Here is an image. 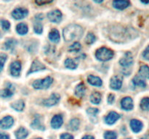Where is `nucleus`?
I'll list each match as a JSON object with an SVG mask.
<instances>
[{
  "label": "nucleus",
  "instance_id": "f257e3e1",
  "mask_svg": "<svg viewBox=\"0 0 149 139\" xmlns=\"http://www.w3.org/2000/svg\"><path fill=\"white\" fill-rule=\"evenodd\" d=\"M83 35V29L80 25L71 24L66 26L63 30V36L65 41L69 42L72 41L79 40Z\"/></svg>",
  "mask_w": 149,
  "mask_h": 139
},
{
  "label": "nucleus",
  "instance_id": "f03ea898",
  "mask_svg": "<svg viewBox=\"0 0 149 139\" xmlns=\"http://www.w3.org/2000/svg\"><path fill=\"white\" fill-rule=\"evenodd\" d=\"M95 56L97 59L100 61H109L112 59L113 56V52L111 49L106 47H102L96 52Z\"/></svg>",
  "mask_w": 149,
  "mask_h": 139
},
{
  "label": "nucleus",
  "instance_id": "7ed1b4c3",
  "mask_svg": "<svg viewBox=\"0 0 149 139\" xmlns=\"http://www.w3.org/2000/svg\"><path fill=\"white\" fill-rule=\"evenodd\" d=\"M52 81H53V79L51 77H47L44 79L35 81L32 85L35 89H46L50 86L51 84L52 83Z\"/></svg>",
  "mask_w": 149,
  "mask_h": 139
},
{
  "label": "nucleus",
  "instance_id": "20e7f679",
  "mask_svg": "<svg viewBox=\"0 0 149 139\" xmlns=\"http://www.w3.org/2000/svg\"><path fill=\"white\" fill-rule=\"evenodd\" d=\"M119 63L122 66L125 67L131 66L133 64V56H132L131 52H126L119 60Z\"/></svg>",
  "mask_w": 149,
  "mask_h": 139
},
{
  "label": "nucleus",
  "instance_id": "39448f33",
  "mask_svg": "<svg viewBox=\"0 0 149 139\" xmlns=\"http://www.w3.org/2000/svg\"><path fill=\"white\" fill-rule=\"evenodd\" d=\"M29 14V11L26 8L19 7V8L15 9L12 12V16L16 20H21L26 17Z\"/></svg>",
  "mask_w": 149,
  "mask_h": 139
},
{
  "label": "nucleus",
  "instance_id": "423d86ee",
  "mask_svg": "<svg viewBox=\"0 0 149 139\" xmlns=\"http://www.w3.org/2000/svg\"><path fill=\"white\" fill-rule=\"evenodd\" d=\"M47 17L51 22L53 23H60L62 20V13L60 10H55L49 12L47 14Z\"/></svg>",
  "mask_w": 149,
  "mask_h": 139
},
{
  "label": "nucleus",
  "instance_id": "0eeeda50",
  "mask_svg": "<svg viewBox=\"0 0 149 139\" xmlns=\"http://www.w3.org/2000/svg\"><path fill=\"white\" fill-rule=\"evenodd\" d=\"M60 95L58 94H52L49 98L45 99L43 101V104L47 107H52L58 104L60 101Z\"/></svg>",
  "mask_w": 149,
  "mask_h": 139
},
{
  "label": "nucleus",
  "instance_id": "6e6552de",
  "mask_svg": "<svg viewBox=\"0 0 149 139\" xmlns=\"http://www.w3.org/2000/svg\"><path fill=\"white\" fill-rule=\"evenodd\" d=\"M122 85V77L115 75L111 78L110 81V87L113 90L120 89Z\"/></svg>",
  "mask_w": 149,
  "mask_h": 139
},
{
  "label": "nucleus",
  "instance_id": "1a4fd4ad",
  "mask_svg": "<svg viewBox=\"0 0 149 139\" xmlns=\"http://www.w3.org/2000/svg\"><path fill=\"white\" fill-rule=\"evenodd\" d=\"M21 70V63L20 61H14L10 65V73L13 76H19Z\"/></svg>",
  "mask_w": 149,
  "mask_h": 139
},
{
  "label": "nucleus",
  "instance_id": "9d476101",
  "mask_svg": "<svg viewBox=\"0 0 149 139\" xmlns=\"http://www.w3.org/2000/svg\"><path fill=\"white\" fill-rule=\"evenodd\" d=\"M14 123V120L10 116H7L0 120V128L9 129L13 126Z\"/></svg>",
  "mask_w": 149,
  "mask_h": 139
},
{
  "label": "nucleus",
  "instance_id": "9b49d317",
  "mask_svg": "<svg viewBox=\"0 0 149 139\" xmlns=\"http://www.w3.org/2000/svg\"><path fill=\"white\" fill-rule=\"evenodd\" d=\"M121 106L123 109L130 111L133 109V101L130 97H125L121 101Z\"/></svg>",
  "mask_w": 149,
  "mask_h": 139
},
{
  "label": "nucleus",
  "instance_id": "f8f14e48",
  "mask_svg": "<svg viewBox=\"0 0 149 139\" xmlns=\"http://www.w3.org/2000/svg\"><path fill=\"white\" fill-rule=\"evenodd\" d=\"M45 69H46V67L42 62H40L38 60H34L33 62V63H32L30 70H29V72H28V75H30V74L35 72H37V71L43 70Z\"/></svg>",
  "mask_w": 149,
  "mask_h": 139
},
{
  "label": "nucleus",
  "instance_id": "ddd939ff",
  "mask_svg": "<svg viewBox=\"0 0 149 139\" xmlns=\"http://www.w3.org/2000/svg\"><path fill=\"white\" fill-rule=\"evenodd\" d=\"M121 117L119 114H117L115 111H111L109 114L105 118V122L109 125H113Z\"/></svg>",
  "mask_w": 149,
  "mask_h": 139
},
{
  "label": "nucleus",
  "instance_id": "4468645a",
  "mask_svg": "<svg viewBox=\"0 0 149 139\" xmlns=\"http://www.w3.org/2000/svg\"><path fill=\"white\" fill-rule=\"evenodd\" d=\"M63 117L61 114H58L52 117V120H51V126L54 129L60 128L63 125Z\"/></svg>",
  "mask_w": 149,
  "mask_h": 139
},
{
  "label": "nucleus",
  "instance_id": "2eb2a0df",
  "mask_svg": "<svg viewBox=\"0 0 149 139\" xmlns=\"http://www.w3.org/2000/svg\"><path fill=\"white\" fill-rule=\"evenodd\" d=\"M130 127L134 133H138L141 132L143 129V123L140 120L134 119L130 121Z\"/></svg>",
  "mask_w": 149,
  "mask_h": 139
},
{
  "label": "nucleus",
  "instance_id": "dca6fc26",
  "mask_svg": "<svg viewBox=\"0 0 149 139\" xmlns=\"http://www.w3.org/2000/svg\"><path fill=\"white\" fill-rule=\"evenodd\" d=\"M130 4L129 1H126V0H116V1H113V6L116 9L118 10H124L128 7Z\"/></svg>",
  "mask_w": 149,
  "mask_h": 139
},
{
  "label": "nucleus",
  "instance_id": "f3484780",
  "mask_svg": "<svg viewBox=\"0 0 149 139\" xmlns=\"http://www.w3.org/2000/svg\"><path fill=\"white\" fill-rule=\"evenodd\" d=\"M87 82L90 85H95V86H101L103 83L102 80L99 77L94 76V75H89L87 78Z\"/></svg>",
  "mask_w": 149,
  "mask_h": 139
},
{
  "label": "nucleus",
  "instance_id": "a211bd4d",
  "mask_svg": "<svg viewBox=\"0 0 149 139\" xmlns=\"http://www.w3.org/2000/svg\"><path fill=\"white\" fill-rule=\"evenodd\" d=\"M13 91H14V88L12 86V85H9L5 89L0 91V96L3 97V98L12 96L13 94Z\"/></svg>",
  "mask_w": 149,
  "mask_h": 139
},
{
  "label": "nucleus",
  "instance_id": "6ab92c4d",
  "mask_svg": "<svg viewBox=\"0 0 149 139\" xmlns=\"http://www.w3.org/2000/svg\"><path fill=\"white\" fill-rule=\"evenodd\" d=\"M86 91V87L84 85V84L83 83L79 84L75 88V94L77 96H78L79 98H81V97L84 96V94H85Z\"/></svg>",
  "mask_w": 149,
  "mask_h": 139
},
{
  "label": "nucleus",
  "instance_id": "aec40b11",
  "mask_svg": "<svg viewBox=\"0 0 149 139\" xmlns=\"http://www.w3.org/2000/svg\"><path fill=\"white\" fill-rule=\"evenodd\" d=\"M49 39L51 41L58 43L60 41V34L58 30H57L56 29H52L49 33Z\"/></svg>",
  "mask_w": 149,
  "mask_h": 139
},
{
  "label": "nucleus",
  "instance_id": "412c9836",
  "mask_svg": "<svg viewBox=\"0 0 149 139\" xmlns=\"http://www.w3.org/2000/svg\"><path fill=\"white\" fill-rule=\"evenodd\" d=\"M29 135V132L24 127H20L15 132V137L17 139H25Z\"/></svg>",
  "mask_w": 149,
  "mask_h": 139
},
{
  "label": "nucleus",
  "instance_id": "4be33fe9",
  "mask_svg": "<svg viewBox=\"0 0 149 139\" xmlns=\"http://www.w3.org/2000/svg\"><path fill=\"white\" fill-rule=\"evenodd\" d=\"M16 30H17V33L20 35H25L28 33L29 30V28L26 23H19L16 27Z\"/></svg>",
  "mask_w": 149,
  "mask_h": 139
},
{
  "label": "nucleus",
  "instance_id": "5701e85b",
  "mask_svg": "<svg viewBox=\"0 0 149 139\" xmlns=\"http://www.w3.org/2000/svg\"><path fill=\"white\" fill-rule=\"evenodd\" d=\"M132 83L135 86H139L141 87V88H145L146 86V83L145 81L141 76H135L132 80Z\"/></svg>",
  "mask_w": 149,
  "mask_h": 139
},
{
  "label": "nucleus",
  "instance_id": "b1692460",
  "mask_svg": "<svg viewBox=\"0 0 149 139\" xmlns=\"http://www.w3.org/2000/svg\"><path fill=\"white\" fill-rule=\"evenodd\" d=\"M139 74L142 78L149 79V67L147 65H142L140 67Z\"/></svg>",
  "mask_w": 149,
  "mask_h": 139
},
{
  "label": "nucleus",
  "instance_id": "393cba45",
  "mask_svg": "<svg viewBox=\"0 0 149 139\" xmlns=\"http://www.w3.org/2000/svg\"><path fill=\"white\" fill-rule=\"evenodd\" d=\"M101 101V95L98 92H94L90 96V101L94 104H99Z\"/></svg>",
  "mask_w": 149,
  "mask_h": 139
},
{
  "label": "nucleus",
  "instance_id": "a878e982",
  "mask_svg": "<svg viewBox=\"0 0 149 139\" xmlns=\"http://www.w3.org/2000/svg\"><path fill=\"white\" fill-rule=\"evenodd\" d=\"M11 107L12 108H13L15 110H16V111H20L24 109L25 104L24 102H23V101H22V100H18V101L13 103Z\"/></svg>",
  "mask_w": 149,
  "mask_h": 139
},
{
  "label": "nucleus",
  "instance_id": "bb28decb",
  "mask_svg": "<svg viewBox=\"0 0 149 139\" xmlns=\"http://www.w3.org/2000/svg\"><path fill=\"white\" fill-rule=\"evenodd\" d=\"M17 44V41L13 39H8V40L6 41V42L4 43V49L8 50V49H13L15 48V46Z\"/></svg>",
  "mask_w": 149,
  "mask_h": 139
},
{
  "label": "nucleus",
  "instance_id": "cd10ccee",
  "mask_svg": "<svg viewBox=\"0 0 149 139\" xmlns=\"http://www.w3.org/2000/svg\"><path fill=\"white\" fill-rule=\"evenodd\" d=\"M80 122L79 120L77 118H74L70 121L69 125H68V127L71 129V130H77L79 129V127Z\"/></svg>",
  "mask_w": 149,
  "mask_h": 139
},
{
  "label": "nucleus",
  "instance_id": "c85d7f7f",
  "mask_svg": "<svg viewBox=\"0 0 149 139\" xmlns=\"http://www.w3.org/2000/svg\"><path fill=\"white\" fill-rule=\"evenodd\" d=\"M31 126L32 127V128L37 129V130H45V127H44V126L42 125L40 120H39L38 117H36V118H35V120H33V122L31 123Z\"/></svg>",
  "mask_w": 149,
  "mask_h": 139
},
{
  "label": "nucleus",
  "instance_id": "c756f323",
  "mask_svg": "<svg viewBox=\"0 0 149 139\" xmlns=\"http://www.w3.org/2000/svg\"><path fill=\"white\" fill-rule=\"evenodd\" d=\"M65 65L67 68L71 70H74L77 67V64L74 62V59L69 58L65 61Z\"/></svg>",
  "mask_w": 149,
  "mask_h": 139
},
{
  "label": "nucleus",
  "instance_id": "7c9ffc66",
  "mask_svg": "<svg viewBox=\"0 0 149 139\" xmlns=\"http://www.w3.org/2000/svg\"><path fill=\"white\" fill-rule=\"evenodd\" d=\"M81 49V46L79 42H74L72 45L68 48V51L70 52H79Z\"/></svg>",
  "mask_w": 149,
  "mask_h": 139
},
{
  "label": "nucleus",
  "instance_id": "2f4dec72",
  "mask_svg": "<svg viewBox=\"0 0 149 139\" xmlns=\"http://www.w3.org/2000/svg\"><path fill=\"white\" fill-rule=\"evenodd\" d=\"M141 107L143 110L145 111H149V98L146 97L141 100Z\"/></svg>",
  "mask_w": 149,
  "mask_h": 139
},
{
  "label": "nucleus",
  "instance_id": "473e14b6",
  "mask_svg": "<svg viewBox=\"0 0 149 139\" xmlns=\"http://www.w3.org/2000/svg\"><path fill=\"white\" fill-rule=\"evenodd\" d=\"M95 41V36L93 33H89L85 38V42L87 44H92Z\"/></svg>",
  "mask_w": 149,
  "mask_h": 139
},
{
  "label": "nucleus",
  "instance_id": "72a5a7b5",
  "mask_svg": "<svg viewBox=\"0 0 149 139\" xmlns=\"http://www.w3.org/2000/svg\"><path fill=\"white\" fill-rule=\"evenodd\" d=\"M105 139H116L117 135L113 131H106L104 134Z\"/></svg>",
  "mask_w": 149,
  "mask_h": 139
},
{
  "label": "nucleus",
  "instance_id": "f704fd0d",
  "mask_svg": "<svg viewBox=\"0 0 149 139\" xmlns=\"http://www.w3.org/2000/svg\"><path fill=\"white\" fill-rule=\"evenodd\" d=\"M6 60H7V55L4 54H0V72L2 71Z\"/></svg>",
  "mask_w": 149,
  "mask_h": 139
},
{
  "label": "nucleus",
  "instance_id": "c9c22d12",
  "mask_svg": "<svg viewBox=\"0 0 149 139\" xmlns=\"http://www.w3.org/2000/svg\"><path fill=\"white\" fill-rule=\"evenodd\" d=\"M33 30H34L35 33H37V34H41L42 33V30H43L42 24L39 23H35L34 26H33Z\"/></svg>",
  "mask_w": 149,
  "mask_h": 139
},
{
  "label": "nucleus",
  "instance_id": "e433bc0d",
  "mask_svg": "<svg viewBox=\"0 0 149 139\" xmlns=\"http://www.w3.org/2000/svg\"><path fill=\"white\" fill-rule=\"evenodd\" d=\"M0 24L4 30H8L10 28V23L7 20H0Z\"/></svg>",
  "mask_w": 149,
  "mask_h": 139
},
{
  "label": "nucleus",
  "instance_id": "4c0bfd02",
  "mask_svg": "<svg viewBox=\"0 0 149 139\" xmlns=\"http://www.w3.org/2000/svg\"><path fill=\"white\" fill-rule=\"evenodd\" d=\"M87 112L90 115L95 116L99 112V110L96 108H88L87 110Z\"/></svg>",
  "mask_w": 149,
  "mask_h": 139
},
{
  "label": "nucleus",
  "instance_id": "58836bf2",
  "mask_svg": "<svg viewBox=\"0 0 149 139\" xmlns=\"http://www.w3.org/2000/svg\"><path fill=\"white\" fill-rule=\"evenodd\" d=\"M143 56L145 59L149 60V46H147V48L145 49L143 53Z\"/></svg>",
  "mask_w": 149,
  "mask_h": 139
},
{
  "label": "nucleus",
  "instance_id": "ea45409f",
  "mask_svg": "<svg viewBox=\"0 0 149 139\" xmlns=\"http://www.w3.org/2000/svg\"><path fill=\"white\" fill-rule=\"evenodd\" d=\"M61 139H74V137L68 133H63L61 136Z\"/></svg>",
  "mask_w": 149,
  "mask_h": 139
},
{
  "label": "nucleus",
  "instance_id": "a19ab883",
  "mask_svg": "<svg viewBox=\"0 0 149 139\" xmlns=\"http://www.w3.org/2000/svg\"><path fill=\"white\" fill-rule=\"evenodd\" d=\"M114 100H115L114 95H113V94H109V97H108V102H109L110 104H113Z\"/></svg>",
  "mask_w": 149,
  "mask_h": 139
},
{
  "label": "nucleus",
  "instance_id": "79ce46f5",
  "mask_svg": "<svg viewBox=\"0 0 149 139\" xmlns=\"http://www.w3.org/2000/svg\"><path fill=\"white\" fill-rule=\"evenodd\" d=\"M0 139H10V137L5 133H0Z\"/></svg>",
  "mask_w": 149,
  "mask_h": 139
},
{
  "label": "nucleus",
  "instance_id": "37998d69",
  "mask_svg": "<svg viewBox=\"0 0 149 139\" xmlns=\"http://www.w3.org/2000/svg\"><path fill=\"white\" fill-rule=\"evenodd\" d=\"M52 2V1H36V3L39 5H42V4H47V3H50Z\"/></svg>",
  "mask_w": 149,
  "mask_h": 139
},
{
  "label": "nucleus",
  "instance_id": "c03bdc74",
  "mask_svg": "<svg viewBox=\"0 0 149 139\" xmlns=\"http://www.w3.org/2000/svg\"><path fill=\"white\" fill-rule=\"evenodd\" d=\"M82 139H95V138L93 136H90V135H87V136H84V137L82 138Z\"/></svg>",
  "mask_w": 149,
  "mask_h": 139
},
{
  "label": "nucleus",
  "instance_id": "a18cd8bd",
  "mask_svg": "<svg viewBox=\"0 0 149 139\" xmlns=\"http://www.w3.org/2000/svg\"><path fill=\"white\" fill-rule=\"evenodd\" d=\"M141 139H149V134L145 135V136H143Z\"/></svg>",
  "mask_w": 149,
  "mask_h": 139
},
{
  "label": "nucleus",
  "instance_id": "49530a36",
  "mask_svg": "<svg viewBox=\"0 0 149 139\" xmlns=\"http://www.w3.org/2000/svg\"><path fill=\"white\" fill-rule=\"evenodd\" d=\"M141 2H142V3H143V4H148V3H149V1H141Z\"/></svg>",
  "mask_w": 149,
  "mask_h": 139
},
{
  "label": "nucleus",
  "instance_id": "de8ad7c7",
  "mask_svg": "<svg viewBox=\"0 0 149 139\" xmlns=\"http://www.w3.org/2000/svg\"><path fill=\"white\" fill-rule=\"evenodd\" d=\"M95 1L96 3H101V2H103V1Z\"/></svg>",
  "mask_w": 149,
  "mask_h": 139
},
{
  "label": "nucleus",
  "instance_id": "09e8293b",
  "mask_svg": "<svg viewBox=\"0 0 149 139\" xmlns=\"http://www.w3.org/2000/svg\"><path fill=\"white\" fill-rule=\"evenodd\" d=\"M36 139H42V138H36Z\"/></svg>",
  "mask_w": 149,
  "mask_h": 139
},
{
  "label": "nucleus",
  "instance_id": "8fccbe9b",
  "mask_svg": "<svg viewBox=\"0 0 149 139\" xmlns=\"http://www.w3.org/2000/svg\"><path fill=\"white\" fill-rule=\"evenodd\" d=\"M127 139H131V138H127Z\"/></svg>",
  "mask_w": 149,
  "mask_h": 139
}]
</instances>
